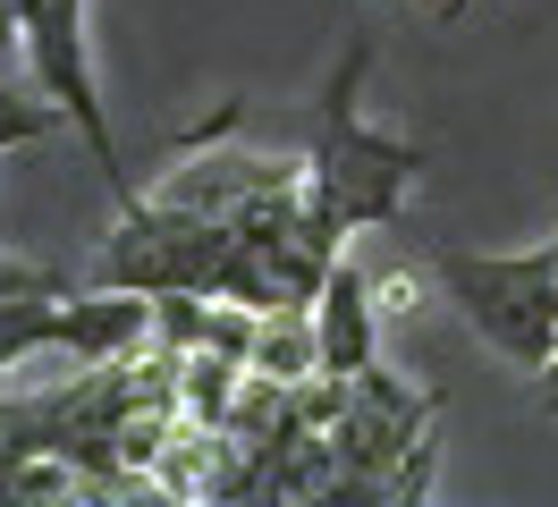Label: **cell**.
Returning a JSON list of instances; mask_svg holds the SVG:
<instances>
[{"label":"cell","mask_w":558,"mask_h":507,"mask_svg":"<svg viewBox=\"0 0 558 507\" xmlns=\"http://www.w3.org/2000/svg\"><path fill=\"white\" fill-rule=\"evenodd\" d=\"M364 68H373V51L348 43V60L330 68V85H322V101H314L305 195H314L322 212H339L348 229H398L432 153H423L415 135H389V128L364 119Z\"/></svg>","instance_id":"1"},{"label":"cell","mask_w":558,"mask_h":507,"mask_svg":"<svg viewBox=\"0 0 558 507\" xmlns=\"http://www.w3.org/2000/svg\"><path fill=\"white\" fill-rule=\"evenodd\" d=\"M432 279L449 288V304L474 322L483 347H499L524 372L550 364V347H558V237L550 245H524V254L432 245Z\"/></svg>","instance_id":"2"},{"label":"cell","mask_w":558,"mask_h":507,"mask_svg":"<svg viewBox=\"0 0 558 507\" xmlns=\"http://www.w3.org/2000/svg\"><path fill=\"white\" fill-rule=\"evenodd\" d=\"M229 245H238L229 220L178 212V203H161L153 186H144L136 203H119V229L102 237L94 279H102V288H144V297H170V288H204V297H220Z\"/></svg>","instance_id":"3"},{"label":"cell","mask_w":558,"mask_h":507,"mask_svg":"<svg viewBox=\"0 0 558 507\" xmlns=\"http://www.w3.org/2000/svg\"><path fill=\"white\" fill-rule=\"evenodd\" d=\"M17 51H26V76H35L43 94L69 110V128L85 135V153H94V169L110 178V195L136 203L144 186H136V169L119 161V144H110L94 51H85V0H17Z\"/></svg>","instance_id":"4"},{"label":"cell","mask_w":558,"mask_h":507,"mask_svg":"<svg viewBox=\"0 0 558 507\" xmlns=\"http://www.w3.org/2000/svg\"><path fill=\"white\" fill-rule=\"evenodd\" d=\"M423 432H432V389H415L407 372H389L373 355L348 389V414L330 423V448H339V473H348L339 499H389V473Z\"/></svg>","instance_id":"5"},{"label":"cell","mask_w":558,"mask_h":507,"mask_svg":"<svg viewBox=\"0 0 558 507\" xmlns=\"http://www.w3.org/2000/svg\"><path fill=\"white\" fill-rule=\"evenodd\" d=\"M314 322H322V372H348V381H355V372L381 355V288H373L348 254H339L330 279H322Z\"/></svg>","instance_id":"6"},{"label":"cell","mask_w":558,"mask_h":507,"mask_svg":"<svg viewBox=\"0 0 558 507\" xmlns=\"http://www.w3.org/2000/svg\"><path fill=\"white\" fill-rule=\"evenodd\" d=\"M153 338V297L144 288H85L76 297L69 288V304H60V347L51 355H76V364H102V355H128V347H144Z\"/></svg>","instance_id":"7"},{"label":"cell","mask_w":558,"mask_h":507,"mask_svg":"<svg viewBox=\"0 0 558 507\" xmlns=\"http://www.w3.org/2000/svg\"><path fill=\"white\" fill-rule=\"evenodd\" d=\"M245 364L271 372V381H305V372H322V322H314V304H271Z\"/></svg>","instance_id":"8"},{"label":"cell","mask_w":558,"mask_h":507,"mask_svg":"<svg viewBox=\"0 0 558 507\" xmlns=\"http://www.w3.org/2000/svg\"><path fill=\"white\" fill-rule=\"evenodd\" d=\"M238 389H245V364H238V355H220V347L178 355V398H186V414H195V423H220V432H229Z\"/></svg>","instance_id":"9"},{"label":"cell","mask_w":558,"mask_h":507,"mask_svg":"<svg viewBox=\"0 0 558 507\" xmlns=\"http://www.w3.org/2000/svg\"><path fill=\"white\" fill-rule=\"evenodd\" d=\"M60 119H69V110H60V101L43 94H9V85H0V153H17V144H43V135L60 128Z\"/></svg>","instance_id":"10"},{"label":"cell","mask_w":558,"mask_h":507,"mask_svg":"<svg viewBox=\"0 0 558 507\" xmlns=\"http://www.w3.org/2000/svg\"><path fill=\"white\" fill-rule=\"evenodd\" d=\"M432 473H440V439L423 432L415 448L398 457V473H389V499H398V507H423V499H432Z\"/></svg>","instance_id":"11"},{"label":"cell","mask_w":558,"mask_h":507,"mask_svg":"<svg viewBox=\"0 0 558 507\" xmlns=\"http://www.w3.org/2000/svg\"><path fill=\"white\" fill-rule=\"evenodd\" d=\"M17 43V0H0V51Z\"/></svg>","instance_id":"12"}]
</instances>
